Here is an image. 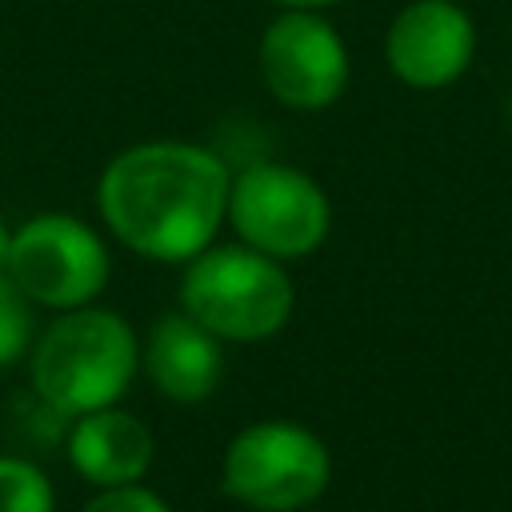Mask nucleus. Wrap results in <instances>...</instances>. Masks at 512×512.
Here are the masks:
<instances>
[{"label": "nucleus", "mask_w": 512, "mask_h": 512, "mask_svg": "<svg viewBox=\"0 0 512 512\" xmlns=\"http://www.w3.org/2000/svg\"><path fill=\"white\" fill-rule=\"evenodd\" d=\"M228 224L236 228L240 244L256 252H268L276 260H300L324 244L332 228V204L308 172L260 160L232 176Z\"/></svg>", "instance_id": "39448f33"}, {"label": "nucleus", "mask_w": 512, "mask_h": 512, "mask_svg": "<svg viewBox=\"0 0 512 512\" xmlns=\"http://www.w3.org/2000/svg\"><path fill=\"white\" fill-rule=\"evenodd\" d=\"M256 68L272 100L296 112L336 104L352 76L344 36L312 8H280V16L260 32Z\"/></svg>", "instance_id": "0eeeda50"}, {"label": "nucleus", "mask_w": 512, "mask_h": 512, "mask_svg": "<svg viewBox=\"0 0 512 512\" xmlns=\"http://www.w3.org/2000/svg\"><path fill=\"white\" fill-rule=\"evenodd\" d=\"M476 52L472 16L456 0H412L404 4L384 36V60L408 88L436 92L456 84Z\"/></svg>", "instance_id": "6e6552de"}, {"label": "nucleus", "mask_w": 512, "mask_h": 512, "mask_svg": "<svg viewBox=\"0 0 512 512\" xmlns=\"http://www.w3.org/2000/svg\"><path fill=\"white\" fill-rule=\"evenodd\" d=\"M268 4H276V8H312V12H324V8H332V4H340V0H268Z\"/></svg>", "instance_id": "4468645a"}, {"label": "nucleus", "mask_w": 512, "mask_h": 512, "mask_svg": "<svg viewBox=\"0 0 512 512\" xmlns=\"http://www.w3.org/2000/svg\"><path fill=\"white\" fill-rule=\"evenodd\" d=\"M0 512H56V488L24 456H0Z\"/></svg>", "instance_id": "9b49d317"}, {"label": "nucleus", "mask_w": 512, "mask_h": 512, "mask_svg": "<svg viewBox=\"0 0 512 512\" xmlns=\"http://www.w3.org/2000/svg\"><path fill=\"white\" fill-rule=\"evenodd\" d=\"M8 248H12V228L0 220V272L8 268Z\"/></svg>", "instance_id": "2eb2a0df"}, {"label": "nucleus", "mask_w": 512, "mask_h": 512, "mask_svg": "<svg viewBox=\"0 0 512 512\" xmlns=\"http://www.w3.org/2000/svg\"><path fill=\"white\" fill-rule=\"evenodd\" d=\"M332 456L316 432L292 420H256L232 436L220 484L256 512H296L324 496Z\"/></svg>", "instance_id": "20e7f679"}, {"label": "nucleus", "mask_w": 512, "mask_h": 512, "mask_svg": "<svg viewBox=\"0 0 512 512\" xmlns=\"http://www.w3.org/2000/svg\"><path fill=\"white\" fill-rule=\"evenodd\" d=\"M144 372L156 384L160 396L176 404L208 400L224 376V352L220 336L208 332L188 312H168L148 328V340L140 348Z\"/></svg>", "instance_id": "1a4fd4ad"}, {"label": "nucleus", "mask_w": 512, "mask_h": 512, "mask_svg": "<svg viewBox=\"0 0 512 512\" xmlns=\"http://www.w3.org/2000/svg\"><path fill=\"white\" fill-rule=\"evenodd\" d=\"M508 120H512V100H508Z\"/></svg>", "instance_id": "dca6fc26"}, {"label": "nucleus", "mask_w": 512, "mask_h": 512, "mask_svg": "<svg viewBox=\"0 0 512 512\" xmlns=\"http://www.w3.org/2000/svg\"><path fill=\"white\" fill-rule=\"evenodd\" d=\"M180 304L220 340L252 344L292 320L296 288L284 260L248 244H208L184 268Z\"/></svg>", "instance_id": "7ed1b4c3"}, {"label": "nucleus", "mask_w": 512, "mask_h": 512, "mask_svg": "<svg viewBox=\"0 0 512 512\" xmlns=\"http://www.w3.org/2000/svg\"><path fill=\"white\" fill-rule=\"evenodd\" d=\"M80 512H172V508H168V500L160 492H152L140 480H132V484L96 488V496Z\"/></svg>", "instance_id": "ddd939ff"}, {"label": "nucleus", "mask_w": 512, "mask_h": 512, "mask_svg": "<svg viewBox=\"0 0 512 512\" xmlns=\"http://www.w3.org/2000/svg\"><path fill=\"white\" fill-rule=\"evenodd\" d=\"M140 364L132 324L112 308H68L32 344V388L56 416L116 404Z\"/></svg>", "instance_id": "f03ea898"}, {"label": "nucleus", "mask_w": 512, "mask_h": 512, "mask_svg": "<svg viewBox=\"0 0 512 512\" xmlns=\"http://www.w3.org/2000/svg\"><path fill=\"white\" fill-rule=\"evenodd\" d=\"M228 164L188 140H144L116 152L96 184L108 232L144 260L188 264L228 220Z\"/></svg>", "instance_id": "f257e3e1"}, {"label": "nucleus", "mask_w": 512, "mask_h": 512, "mask_svg": "<svg viewBox=\"0 0 512 512\" xmlns=\"http://www.w3.org/2000/svg\"><path fill=\"white\" fill-rule=\"evenodd\" d=\"M32 300L0 272V368L16 364L32 340Z\"/></svg>", "instance_id": "f8f14e48"}, {"label": "nucleus", "mask_w": 512, "mask_h": 512, "mask_svg": "<svg viewBox=\"0 0 512 512\" xmlns=\"http://www.w3.org/2000/svg\"><path fill=\"white\" fill-rule=\"evenodd\" d=\"M152 456H156L152 428L116 404L76 416L68 432V460L92 488L144 480Z\"/></svg>", "instance_id": "9d476101"}, {"label": "nucleus", "mask_w": 512, "mask_h": 512, "mask_svg": "<svg viewBox=\"0 0 512 512\" xmlns=\"http://www.w3.org/2000/svg\"><path fill=\"white\" fill-rule=\"evenodd\" d=\"M108 248L92 224L72 212H40L12 232L4 276L56 312L92 304L108 284Z\"/></svg>", "instance_id": "423d86ee"}]
</instances>
